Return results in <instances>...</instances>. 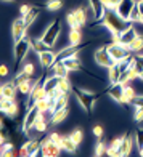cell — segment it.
<instances>
[{
    "label": "cell",
    "mask_w": 143,
    "mask_h": 157,
    "mask_svg": "<svg viewBox=\"0 0 143 157\" xmlns=\"http://www.w3.org/2000/svg\"><path fill=\"white\" fill-rule=\"evenodd\" d=\"M127 23H129V21L122 19V18L117 15V11H114V10H108V11H106V15H105V18L101 19V24L111 32L113 40L117 39L119 34L129 26Z\"/></svg>",
    "instance_id": "obj_1"
},
{
    "label": "cell",
    "mask_w": 143,
    "mask_h": 157,
    "mask_svg": "<svg viewBox=\"0 0 143 157\" xmlns=\"http://www.w3.org/2000/svg\"><path fill=\"white\" fill-rule=\"evenodd\" d=\"M73 93H74V96L77 98L79 104L82 106V109L87 112V114H92L95 103L106 93V91H105V93H93V91L82 90V88H77V87H76V88H73Z\"/></svg>",
    "instance_id": "obj_2"
},
{
    "label": "cell",
    "mask_w": 143,
    "mask_h": 157,
    "mask_svg": "<svg viewBox=\"0 0 143 157\" xmlns=\"http://www.w3.org/2000/svg\"><path fill=\"white\" fill-rule=\"evenodd\" d=\"M31 50H32V44H31V39L27 37V34H26L24 37L19 42H16L15 47H13V56H15V66L16 67L21 66V63L26 59V56Z\"/></svg>",
    "instance_id": "obj_3"
},
{
    "label": "cell",
    "mask_w": 143,
    "mask_h": 157,
    "mask_svg": "<svg viewBox=\"0 0 143 157\" xmlns=\"http://www.w3.org/2000/svg\"><path fill=\"white\" fill-rule=\"evenodd\" d=\"M61 32V21L60 19H53V23H50V26L45 29V32L42 34V40L45 42V45L53 48V45L56 44V40H58V35Z\"/></svg>",
    "instance_id": "obj_4"
},
{
    "label": "cell",
    "mask_w": 143,
    "mask_h": 157,
    "mask_svg": "<svg viewBox=\"0 0 143 157\" xmlns=\"http://www.w3.org/2000/svg\"><path fill=\"white\" fill-rule=\"evenodd\" d=\"M93 59H95V63L98 64V66L106 67V69H109L111 66H114V64H116V61H114L113 56L109 55L108 47H100V48H97L95 53H93Z\"/></svg>",
    "instance_id": "obj_5"
},
{
    "label": "cell",
    "mask_w": 143,
    "mask_h": 157,
    "mask_svg": "<svg viewBox=\"0 0 143 157\" xmlns=\"http://www.w3.org/2000/svg\"><path fill=\"white\" fill-rule=\"evenodd\" d=\"M40 114H42L40 109L35 104L26 109V116H24V120H23V132L24 133H29L32 128H34L35 122H37L39 117H40Z\"/></svg>",
    "instance_id": "obj_6"
},
{
    "label": "cell",
    "mask_w": 143,
    "mask_h": 157,
    "mask_svg": "<svg viewBox=\"0 0 143 157\" xmlns=\"http://www.w3.org/2000/svg\"><path fill=\"white\" fill-rule=\"evenodd\" d=\"M109 50V55L113 56V59L119 63V61H122L124 58H127V56H130L132 52L129 50V47L122 45V44H119V42H111L109 45H106Z\"/></svg>",
    "instance_id": "obj_7"
},
{
    "label": "cell",
    "mask_w": 143,
    "mask_h": 157,
    "mask_svg": "<svg viewBox=\"0 0 143 157\" xmlns=\"http://www.w3.org/2000/svg\"><path fill=\"white\" fill-rule=\"evenodd\" d=\"M42 154V140H35L31 138L29 141H26L19 149V155H29V157H35Z\"/></svg>",
    "instance_id": "obj_8"
},
{
    "label": "cell",
    "mask_w": 143,
    "mask_h": 157,
    "mask_svg": "<svg viewBox=\"0 0 143 157\" xmlns=\"http://www.w3.org/2000/svg\"><path fill=\"white\" fill-rule=\"evenodd\" d=\"M26 32H27V26L24 23V16L19 15V18H16L15 21H13V24H11V37H13V42H15V44H16V42H19L26 35Z\"/></svg>",
    "instance_id": "obj_9"
},
{
    "label": "cell",
    "mask_w": 143,
    "mask_h": 157,
    "mask_svg": "<svg viewBox=\"0 0 143 157\" xmlns=\"http://www.w3.org/2000/svg\"><path fill=\"white\" fill-rule=\"evenodd\" d=\"M90 45V42H85V44H79V45H69L66 48H63L60 50L58 53H56V63H60V61H64L66 58H71V56H76L77 53L81 52L82 48L85 47H89Z\"/></svg>",
    "instance_id": "obj_10"
},
{
    "label": "cell",
    "mask_w": 143,
    "mask_h": 157,
    "mask_svg": "<svg viewBox=\"0 0 143 157\" xmlns=\"http://www.w3.org/2000/svg\"><path fill=\"white\" fill-rule=\"evenodd\" d=\"M15 82H16V85H18L19 93L24 95V96H26V95H27V96L31 95L32 87H34V83H35V80H32V78H29V77H26L24 74H21V72L16 75Z\"/></svg>",
    "instance_id": "obj_11"
},
{
    "label": "cell",
    "mask_w": 143,
    "mask_h": 157,
    "mask_svg": "<svg viewBox=\"0 0 143 157\" xmlns=\"http://www.w3.org/2000/svg\"><path fill=\"white\" fill-rule=\"evenodd\" d=\"M124 83H111L108 88H106V95H108L113 101H116L119 104H124Z\"/></svg>",
    "instance_id": "obj_12"
},
{
    "label": "cell",
    "mask_w": 143,
    "mask_h": 157,
    "mask_svg": "<svg viewBox=\"0 0 143 157\" xmlns=\"http://www.w3.org/2000/svg\"><path fill=\"white\" fill-rule=\"evenodd\" d=\"M61 144H58V143H53L50 141L48 136L42 140V155L45 157H56L61 154Z\"/></svg>",
    "instance_id": "obj_13"
},
{
    "label": "cell",
    "mask_w": 143,
    "mask_h": 157,
    "mask_svg": "<svg viewBox=\"0 0 143 157\" xmlns=\"http://www.w3.org/2000/svg\"><path fill=\"white\" fill-rule=\"evenodd\" d=\"M137 35H138V34H137V31H135V27H133V23H129V26L119 34V37L114 39L113 42H119V44L129 47V45L133 42V39L137 37Z\"/></svg>",
    "instance_id": "obj_14"
},
{
    "label": "cell",
    "mask_w": 143,
    "mask_h": 157,
    "mask_svg": "<svg viewBox=\"0 0 143 157\" xmlns=\"http://www.w3.org/2000/svg\"><path fill=\"white\" fill-rule=\"evenodd\" d=\"M89 5H90V11H92V15H93V19L97 21H101L106 15V11H108V8L103 5L101 0H87Z\"/></svg>",
    "instance_id": "obj_15"
},
{
    "label": "cell",
    "mask_w": 143,
    "mask_h": 157,
    "mask_svg": "<svg viewBox=\"0 0 143 157\" xmlns=\"http://www.w3.org/2000/svg\"><path fill=\"white\" fill-rule=\"evenodd\" d=\"M56 53H58V52H53L52 48L45 50V52L37 53V55H39V61H40V64H42V67H44V69H50V67H52L53 64L56 63Z\"/></svg>",
    "instance_id": "obj_16"
},
{
    "label": "cell",
    "mask_w": 143,
    "mask_h": 157,
    "mask_svg": "<svg viewBox=\"0 0 143 157\" xmlns=\"http://www.w3.org/2000/svg\"><path fill=\"white\" fill-rule=\"evenodd\" d=\"M135 3H137V0H122V2L119 3V6L116 8L117 15L122 18V19L129 21V16H130V11H132Z\"/></svg>",
    "instance_id": "obj_17"
},
{
    "label": "cell",
    "mask_w": 143,
    "mask_h": 157,
    "mask_svg": "<svg viewBox=\"0 0 143 157\" xmlns=\"http://www.w3.org/2000/svg\"><path fill=\"white\" fill-rule=\"evenodd\" d=\"M18 91H19V90H18V85H16L15 80L5 82L2 87H0V95H2L3 98H11V99H15Z\"/></svg>",
    "instance_id": "obj_18"
},
{
    "label": "cell",
    "mask_w": 143,
    "mask_h": 157,
    "mask_svg": "<svg viewBox=\"0 0 143 157\" xmlns=\"http://www.w3.org/2000/svg\"><path fill=\"white\" fill-rule=\"evenodd\" d=\"M133 141L135 140H132L130 133L124 135V136H122V143H121V146H119V157H129V155H130Z\"/></svg>",
    "instance_id": "obj_19"
},
{
    "label": "cell",
    "mask_w": 143,
    "mask_h": 157,
    "mask_svg": "<svg viewBox=\"0 0 143 157\" xmlns=\"http://www.w3.org/2000/svg\"><path fill=\"white\" fill-rule=\"evenodd\" d=\"M60 144H61L63 151H64V152H69V154L77 152V146H79L73 138L69 136V135H68V136H61V143H60Z\"/></svg>",
    "instance_id": "obj_20"
},
{
    "label": "cell",
    "mask_w": 143,
    "mask_h": 157,
    "mask_svg": "<svg viewBox=\"0 0 143 157\" xmlns=\"http://www.w3.org/2000/svg\"><path fill=\"white\" fill-rule=\"evenodd\" d=\"M58 83H60V77L58 75H47L45 80H44V88L47 90L48 96L53 93V91L58 88Z\"/></svg>",
    "instance_id": "obj_21"
},
{
    "label": "cell",
    "mask_w": 143,
    "mask_h": 157,
    "mask_svg": "<svg viewBox=\"0 0 143 157\" xmlns=\"http://www.w3.org/2000/svg\"><path fill=\"white\" fill-rule=\"evenodd\" d=\"M48 71H50V74H52V75H58V77H68V72H69V69L64 66L63 61L55 63Z\"/></svg>",
    "instance_id": "obj_22"
},
{
    "label": "cell",
    "mask_w": 143,
    "mask_h": 157,
    "mask_svg": "<svg viewBox=\"0 0 143 157\" xmlns=\"http://www.w3.org/2000/svg\"><path fill=\"white\" fill-rule=\"evenodd\" d=\"M68 114H69L68 108H63V109L55 111V112H52V117H50V122H52L53 125H58V124L64 122V119L68 117Z\"/></svg>",
    "instance_id": "obj_23"
},
{
    "label": "cell",
    "mask_w": 143,
    "mask_h": 157,
    "mask_svg": "<svg viewBox=\"0 0 143 157\" xmlns=\"http://www.w3.org/2000/svg\"><path fill=\"white\" fill-rule=\"evenodd\" d=\"M39 13H40V5H39V6H32L31 11L24 16V23H26V26H27V29H29L34 21L39 18Z\"/></svg>",
    "instance_id": "obj_24"
},
{
    "label": "cell",
    "mask_w": 143,
    "mask_h": 157,
    "mask_svg": "<svg viewBox=\"0 0 143 157\" xmlns=\"http://www.w3.org/2000/svg\"><path fill=\"white\" fill-rule=\"evenodd\" d=\"M121 75H122V71H121V67L117 66V63L114 64V66H111L108 69V77H109V83H117Z\"/></svg>",
    "instance_id": "obj_25"
},
{
    "label": "cell",
    "mask_w": 143,
    "mask_h": 157,
    "mask_svg": "<svg viewBox=\"0 0 143 157\" xmlns=\"http://www.w3.org/2000/svg\"><path fill=\"white\" fill-rule=\"evenodd\" d=\"M135 96H137V93H135V90L130 87V85H125L124 87V104H132Z\"/></svg>",
    "instance_id": "obj_26"
},
{
    "label": "cell",
    "mask_w": 143,
    "mask_h": 157,
    "mask_svg": "<svg viewBox=\"0 0 143 157\" xmlns=\"http://www.w3.org/2000/svg\"><path fill=\"white\" fill-rule=\"evenodd\" d=\"M79 44H82L81 29H71L69 31V45H79Z\"/></svg>",
    "instance_id": "obj_27"
},
{
    "label": "cell",
    "mask_w": 143,
    "mask_h": 157,
    "mask_svg": "<svg viewBox=\"0 0 143 157\" xmlns=\"http://www.w3.org/2000/svg\"><path fill=\"white\" fill-rule=\"evenodd\" d=\"M63 5H64L63 0H47L44 8H47L48 11H60L63 8Z\"/></svg>",
    "instance_id": "obj_28"
},
{
    "label": "cell",
    "mask_w": 143,
    "mask_h": 157,
    "mask_svg": "<svg viewBox=\"0 0 143 157\" xmlns=\"http://www.w3.org/2000/svg\"><path fill=\"white\" fill-rule=\"evenodd\" d=\"M129 50H130L132 53H138L143 50V35H137V37L133 39V42L130 45H129Z\"/></svg>",
    "instance_id": "obj_29"
},
{
    "label": "cell",
    "mask_w": 143,
    "mask_h": 157,
    "mask_svg": "<svg viewBox=\"0 0 143 157\" xmlns=\"http://www.w3.org/2000/svg\"><path fill=\"white\" fill-rule=\"evenodd\" d=\"M66 23L69 26V29H81V24H79V21H77V18H76L74 10L69 11L68 15H66Z\"/></svg>",
    "instance_id": "obj_30"
},
{
    "label": "cell",
    "mask_w": 143,
    "mask_h": 157,
    "mask_svg": "<svg viewBox=\"0 0 143 157\" xmlns=\"http://www.w3.org/2000/svg\"><path fill=\"white\" fill-rule=\"evenodd\" d=\"M31 44H32V50H35V53H40V52H45L50 47L45 45V42L42 39H31Z\"/></svg>",
    "instance_id": "obj_31"
},
{
    "label": "cell",
    "mask_w": 143,
    "mask_h": 157,
    "mask_svg": "<svg viewBox=\"0 0 143 157\" xmlns=\"http://www.w3.org/2000/svg\"><path fill=\"white\" fill-rule=\"evenodd\" d=\"M74 13H76V18H77V21H79L81 27H84L85 24H87V11H85V8L79 6V8L74 10Z\"/></svg>",
    "instance_id": "obj_32"
},
{
    "label": "cell",
    "mask_w": 143,
    "mask_h": 157,
    "mask_svg": "<svg viewBox=\"0 0 143 157\" xmlns=\"http://www.w3.org/2000/svg\"><path fill=\"white\" fill-rule=\"evenodd\" d=\"M47 127H48V124H47V120H45V117H44V114H40L39 120H37V122H35V125H34V130L37 132V133H45V132H47Z\"/></svg>",
    "instance_id": "obj_33"
},
{
    "label": "cell",
    "mask_w": 143,
    "mask_h": 157,
    "mask_svg": "<svg viewBox=\"0 0 143 157\" xmlns=\"http://www.w3.org/2000/svg\"><path fill=\"white\" fill-rule=\"evenodd\" d=\"M21 74H24L26 77L32 78L34 74H35V66H34V63H26L24 66H23V71H21Z\"/></svg>",
    "instance_id": "obj_34"
},
{
    "label": "cell",
    "mask_w": 143,
    "mask_h": 157,
    "mask_svg": "<svg viewBox=\"0 0 143 157\" xmlns=\"http://www.w3.org/2000/svg\"><path fill=\"white\" fill-rule=\"evenodd\" d=\"M138 21H140V8L138 3H135L130 11V16H129V23H138Z\"/></svg>",
    "instance_id": "obj_35"
},
{
    "label": "cell",
    "mask_w": 143,
    "mask_h": 157,
    "mask_svg": "<svg viewBox=\"0 0 143 157\" xmlns=\"http://www.w3.org/2000/svg\"><path fill=\"white\" fill-rule=\"evenodd\" d=\"M58 88L66 91V93H69L71 90H73V87H71V83L68 80V77H60V83H58Z\"/></svg>",
    "instance_id": "obj_36"
},
{
    "label": "cell",
    "mask_w": 143,
    "mask_h": 157,
    "mask_svg": "<svg viewBox=\"0 0 143 157\" xmlns=\"http://www.w3.org/2000/svg\"><path fill=\"white\" fill-rule=\"evenodd\" d=\"M135 144H137L138 151L143 149V128H137L135 130Z\"/></svg>",
    "instance_id": "obj_37"
},
{
    "label": "cell",
    "mask_w": 143,
    "mask_h": 157,
    "mask_svg": "<svg viewBox=\"0 0 143 157\" xmlns=\"http://www.w3.org/2000/svg\"><path fill=\"white\" fill-rule=\"evenodd\" d=\"M18 114H19V108H18V104H16V101H15V103L10 106V109L5 112V116H6V117H10V119H16V117H18Z\"/></svg>",
    "instance_id": "obj_38"
},
{
    "label": "cell",
    "mask_w": 143,
    "mask_h": 157,
    "mask_svg": "<svg viewBox=\"0 0 143 157\" xmlns=\"http://www.w3.org/2000/svg\"><path fill=\"white\" fill-rule=\"evenodd\" d=\"M13 103H15V99H11V98H3V96H2V101H0V111L5 114L6 111L10 109V106H11Z\"/></svg>",
    "instance_id": "obj_39"
},
{
    "label": "cell",
    "mask_w": 143,
    "mask_h": 157,
    "mask_svg": "<svg viewBox=\"0 0 143 157\" xmlns=\"http://www.w3.org/2000/svg\"><path fill=\"white\" fill-rule=\"evenodd\" d=\"M103 154H106V146H105V143L101 140H98L97 146H95V155L97 157H101Z\"/></svg>",
    "instance_id": "obj_40"
},
{
    "label": "cell",
    "mask_w": 143,
    "mask_h": 157,
    "mask_svg": "<svg viewBox=\"0 0 143 157\" xmlns=\"http://www.w3.org/2000/svg\"><path fill=\"white\" fill-rule=\"evenodd\" d=\"M69 136L73 138V140L77 143V144H81L82 140H84V132H82V130H74V132H71Z\"/></svg>",
    "instance_id": "obj_41"
},
{
    "label": "cell",
    "mask_w": 143,
    "mask_h": 157,
    "mask_svg": "<svg viewBox=\"0 0 143 157\" xmlns=\"http://www.w3.org/2000/svg\"><path fill=\"white\" fill-rule=\"evenodd\" d=\"M133 120L137 124L143 122V108H135V114H133Z\"/></svg>",
    "instance_id": "obj_42"
},
{
    "label": "cell",
    "mask_w": 143,
    "mask_h": 157,
    "mask_svg": "<svg viewBox=\"0 0 143 157\" xmlns=\"http://www.w3.org/2000/svg\"><path fill=\"white\" fill-rule=\"evenodd\" d=\"M103 133H105V132H103V127H101V125H95V127H93V135H95L98 140L103 138Z\"/></svg>",
    "instance_id": "obj_43"
},
{
    "label": "cell",
    "mask_w": 143,
    "mask_h": 157,
    "mask_svg": "<svg viewBox=\"0 0 143 157\" xmlns=\"http://www.w3.org/2000/svg\"><path fill=\"white\" fill-rule=\"evenodd\" d=\"M121 143H122V136L121 138H113V141H111V147H114L117 151V154H119V146H121Z\"/></svg>",
    "instance_id": "obj_44"
},
{
    "label": "cell",
    "mask_w": 143,
    "mask_h": 157,
    "mask_svg": "<svg viewBox=\"0 0 143 157\" xmlns=\"http://www.w3.org/2000/svg\"><path fill=\"white\" fill-rule=\"evenodd\" d=\"M31 8H32V5H21L19 6V15L21 16H26L27 13L31 11Z\"/></svg>",
    "instance_id": "obj_45"
},
{
    "label": "cell",
    "mask_w": 143,
    "mask_h": 157,
    "mask_svg": "<svg viewBox=\"0 0 143 157\" xmlns=\"http://www.w3.org/2000/svg\"><path fill=\"white\" fill-rule=\"evenodd\" d=\"M135 108H143V96H135V99H133V103H132Z\"/></svg>",
    "instance_id": "obj_46"
},
{
    "label": "cell",
    "mask_w": 143,
    "mask_h": 157,
    "mask_svg": "<svg viewBox=\"0 0 143 157\" xmlns=\"http://www.w3.org/2000/svg\"><path fill=\"white\" fill-rule=\"evenodd\" d=\"M106 155H109V157H119L117 151H116L114 147H111V146H108V147H106Z\"/></svg>",
    "instance_id": "obj_47"
},
{
    "label": "cell",
    "mask_w": 143,
    "mask_h": 157,
    "mask_svg": "<svg viewBox=\"0 0 143 157\" xmlns=\"http://www.w3.org/2000/svg\"><path fill=\"white\" fill-rule=\"evenodd\" d=\"M121 2H122V0H111V3H109V6H108V10H114V11H116V8L119 6Z\"/></svg>",
    "instance_id": "obj_48"
},
{
    "label": "cell",
    "mask_w": 143,
    "mask_h": 157,
    "mask_svg": "<svg viewBox=\"0 0 143 157\" xmlns=\"http://www.w3.org/2000/svg\"><path fill=\"white\" fill-rule=\"evenodd\" d=\"M2 152H6V151H11V149H13V144H11V143H2Z\"/></svg>",
    "instance_id": "obj_49"
},
{
    "label": "cell",
    "mask_w": 143,
    "mask_h": 157,
    "mask_svg": "<svg viewBox=\"0 0 143 157\" xmlns=\"http://www.w3.org/2000/svg\"><path fill=\"white\" fill-rule=\"evenodd\" d=\"M0 74H2V77L8 75V67H6V64H2V67H0Z\"/></svg>",
    "instance_id": "obj_50"
},
{
    "label": "cell",
    "mask_w": 143,
    "mask_h": 157,
    "mask_svg": "<svg viewBox=\"0 0 143 157\" xmlns=\"http://www.w3.org/2000/svg\"><path fill=\"white\" fill-rule=\"evenodd\" d=\"M137 3H138V8H140V13L143 11V0H137Z\"/></svg>",
    "instance_id": "obj_51"
},
{
    "label": "cell",
    "mask_w": 143,
    "mask_h": 157,
    "mask_svg": "<svg viewBox=\"0 0 143 157\" xmlns=\"http://www.w3.org/2000/svg\"><path fill=\"white\" fill-rule=\"evenodd\" d=\"M101 2H103V5L106 6V8H108V6H109V3H111V0H101Z\"/></svg>",
    "instance_id": "obj_52"
},
{
    "label": "cell",
    "mask_w": 143,
    "mask_h": 157,
    "mask_svg": "<svg viewBox=\"0 0 143 157\" xmlns=\"http://www.w3.org/2000/svg\"><path fill=\"white\" fill-rule=\"evenodd\" d=\"M138 23H140V24H143V11L140 13V21H138Z\"/></svg>",
    "instance_id": "obj_53"
},
{
    "label": "cell",
    "mask_w": 143,
    "mask_h": 157,
    "mask_svg": "<svg viewBox=\"0 0 143 157\" xmlns=\"http://www.w3.org/2000/svg\"><path fill=\"white\" fill-rule=\"evenodd\" d=\"M138 78H140V80H141V82H143V72H141V74H140V77H138Z\"/></svg>",
    "instance_id": "obj_54"
},
{
    "label": "cell",
    "mask_w": 143,
    "mask_h": 157,
    "mask_svg": "<svg viewBox=\"0 0 143 157\" xmlns=\"http://www.w3.org/2000/svg\"><path fill=\"white\" fill-rule=\"evenodd\" d=\"M3 2H16V0H3Z\"/></svg>",
    "instance_id": "obj_55"
}]
</instances>
